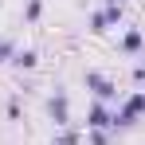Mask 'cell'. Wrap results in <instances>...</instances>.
I'll use <instances>...</instances> for the list:
<instances>
[{
    "instance_id": "cell-3",
    "label": "cell",
    "mask_w": 145,
    "mask_h": 145,
    "mask_svg": "<svg viewBox=\"0 0 145 145\" xmlns=\"http://www.w3.org/2000/svg\"><path fill=\"white\" fill-rule=\"evenodd\" d=\"M47 114L55 121V129H67L71 125V106H67V90H55V98L47 102Z\"/></svg>"
},
{
    "instance_id": "cell-11",
    "label": "cell",
    "mask_w": 145,
    "mask_h": 145,
    "mask_svg": "<svg viewBox=\"0 0 145 145\" xmlns=\"http://www.w3.org/2000/svg\"><path fill=\"white\" fill-rule=\"evenodd\" d=\"M39 12H43V0H27V8H24V16H27V20H31V24H35V20H39Z\"/></svg>"
},
{
    "instance_id": "cell-7",
    "label": "cell",
    "mask_w": 145,
    "mask_h": 145,
    "mask_svg": "<svg viewBox=\"0 0 145 145\" xmlns=\"http://www.w3.org/2000/svg\"><path fill=\"white\" fill-rule=\"evenodd\" d=\"M102 16H106V24H110V27H118L121 20H125V12H121V4H106V8H102Z\"/></svg>"
},
{
    "instance_id": "cell-1",
    "label": "cell",
    "mask_w": 145,
    "mask_h": 145,
    "mask_svg": "<svg viewBox=\"0 0 145 145\" xmlns=\"http://www.w3.org/2000/svg\"><path fill=\"white\" fill-rule=\"evenodd\" d=\"M137 114H145V90L129 94V98H125V106H121V110H114V129L133 125V121H137Z\"/></svg>"
},
{
    "instance_id": "cell-9",
    "label": "cell",
    "mask_w": 145,
    "mask_h": 145,
    "mask_svg": "<svg viewBox=\"0 0 145 145\" xmlns=\"http://www.w3.org/2000/svg\"><path fill=\"white\" fill-rule=\"evenodd\" d=\"M55 145H78V133L74 129H59L55 133Z\"/></svg>"
},
{
    "instance_id": "cell-4",
    "label": "cell",
    "mask_w": 145,
    "mask_h": 145,
    "mask_svg": "<svg viewBox=\"0 0 145 145\" xmlns=\"http://www.w3.org/2000/svg\"><path fill=\"white\" fill-rule=\"evenodd\" d=\"M114 125V114L106 110V102H94L86 110V129H110Z\"/></svg>"
},
{
    "instance_id": "cell-14",
    "label": "cell",
    "mask_w": 145,
    "mask_h": 145,
    "mask_svg": "<svg viewBox=\"0 0 145 145\" xmlns=\"http://www.w3.org/2000/svg\"><path fill=\"white\" fill-rule=\"evenodd\" d=\"M133 78H137V86H145V63L137 67V71H133Z\"/></svg>"
},
{
    "instance_id": "cell-15",
    "label": "cell",
    "mask_w": 145,
    "mask_h": 145,
    "mask_svg": "<svg viewBox=\"0 0 145 145\" xmlns=\"http://www.w3.org/2000/svg\"><path fill=\"white\" fill-rule=\"evenodd\" d=\"M106 4H125V0H106Z\"/></svg>"
},
{
    "instance_id": "cell-13",
    "label": "cell",
    "mask_w": 145,
    "mask_h": 145,
    "mask_svg": "<svg viewBox=\"0 0 145 145\" xmlns=\"http://www.w3.org/2000/svg\"><path fill=\"white\" fill-rule=\"evenodd\" d=\"M8 121H20V98L8 102Z\"/></svg>"
},
{
    "instance_id": "cell-2",
    "label": "cell",
    "mask_w": 145,
    "mask_h": 145,
    "mask_svg": "<svg viewBox=\"0 0 145 145\" xmlns=\"http://www.w3.org/2000/svg\"><path fill=\"white\" fill-rule=\"evenodd\" d=\"M82 82H86V90H94L98 102H110V98L118 94V86H114L106 74H98V71H86V74H82Z\"/></svg>"
},
{
    "instance_id": "cell-5",
    "label": "cell",
    "mask_w": 145,
    "mask_h": 145,
    "mask_svg": "<svg viewBox=\"0 0 145 145\" xmlns=\"http://www.w3.org/2000/svg\"><path fill=\"white\" fill-rule=\"evenodd\" d=\"M141 47H145V35H141V27H129V31L121 35V55H137Z\"/></svg>"
},
{
    "instance_id": "cell-6",
    "label": "cell",
    "mask_w": 145,
    "mask_h": 145,
    "mask_svg": "<svg viewBox=\"0 0 145 145\" xmlns=\"http://www.w3.org/2000/svg\"><path fill=\"white\" fill-rule=\"evenodd\" d=\"M12 67H20V71H35V67H39V51H31V47L16 51V55H12Z\"/></svg>"
},
{
    "instance_id": "cell-10",
    "label": "cell",
    "mask_w": 145,
    "mask_h": 145,
    "mask_svg": "<svg viewBox=\"0 0 145 145\" xmlns=\"http://www.w3.org/2000/svg\"><path fill=\"white\" fill-rule=\"evenodd\" d=\"M90 31H94V35L110 31V24H106V16H102V12H94V16H90Z\"/></svg>"
},
{
    "instance_id": "cell-8",
    "label": "cell",
    "mask_w": 145,
    "mask_h": 145,
    "mask_svg": "<svg viewBox=\"0 0 145 145\" xmlns=\"http://www.w3.org/2000/svg\"><path fill=\"white\" fill-rule=\"evenodd\" d=\"M12 55H16V43L8 35H0V63H12Z\"/></svg>"
},
{
    "instance_id": "cell-12",
    "label": "cell",
    "mask_w": 145,
    "mask_h": 145,
    "mask_svg": "<svg viewBox=\"0 0 145 145\" xmlns=\"http://www.w3.org/2000/svg\"><path fill=\"white\" fill-rule=\"evenodd\" d=\"M90 141L94 145H110V133H106V129H90Z\"/></svg>"
}]
</instances>
